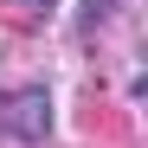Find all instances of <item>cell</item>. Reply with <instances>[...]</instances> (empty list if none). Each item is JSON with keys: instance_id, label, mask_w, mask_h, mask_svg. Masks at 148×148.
<instances>
[{"instance_id": "obj_2", "label": "cell", "mask_w": 148, "mask_h": 148, "mask_svg": "<svg viewBox=\"0 0 148 148\" xmlns=\"http://www.w3.org/2000/svg\"><path fill=\"white\" fill-rule=\"evenodd\" d=\"M26 7H52V0H26Z\"/></svg>"}, {"instance_id": "obj_1", "label": "cell", "mask_w": 148, "mask_h": 148, "mask_svg": "<svg viewBox=\"0 0 148 148\" xmlns=\"http://www.w3.org/2000/svg\"><path fill=\"white\" fill-rule=\"evenodd\" d=\"M32 110H39V97H19V116H13V122H19L26 135H39V116H32Z\"/></svg>"}]
</instances>
